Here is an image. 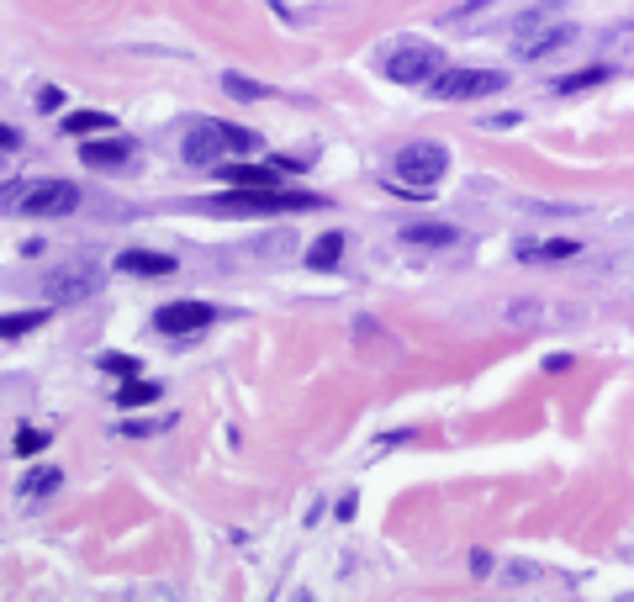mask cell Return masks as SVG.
<instances>
[{
  "label": "cell",
  "mask_w": 634,
  "mask_h": 602,
  "mask_svg": "<svg viewBox=\"0 0 634 602\" xmlns=\"http://www.w3.org/2000/svg\"><path fill=\"white\" fill-rule=\"evenodd\" d=\"M43 323H48V307H37V312H11L6 323H0V333H6V338H27L32 328H43Z\"/></svg>",
  "instance_id": "obj_19"
},
{
  "label": "cell",
  "mask_w": 634,
  "mask_h": 602,
  "mask_svg": "<svg viewBox=\"0 0 634 602\" xmlns=\"http://www.w3.org/2000/svg\"><path fill=\"white\" fill-rule=\"evenodd\" d=\"M545 370H550V375H555V370H571V354H550Z\"/></svg>",
  "instance_id": "obj_26"
},
{
  "label": "cell",
  "mask_w": 634,
  "mask_h": 602,
  "mask_svg": "<svg viewBox=\"0 0 634 602\" xmlns=\"http://www.w3.org/2000/svg\"><path fill=\"white\" fill-rule=\"evenodd\" d=\"M212 212H312L323 196L312 191H281V185H233V196L207 201Z\"/></svg>",
  "instance_id": "obj_3"
},
{
  "label": "cell",
  "mask_w": 634,
  "mask_h": 602,
  "mask_svg": "<svg viewBox=\"0 0 634 602\" xmlns=\"http://www.w3.org/2000/svg\"><path fill=\"white\" fill-rule=\"evenodd\" d=\"M249 148H259V138L249 133V127H233V122H217V117H196V127L180 143V154H185V164H196V169H217L228 154H249Z\"/></svg>",
  "instance_id": "obj_1"
},
{
  "label": "cell",
  "mask_w": 634,
  "mask_h": 602,
  "mask_svg": "<svg viewBox=\"0 0 634 602\" xmlns=\"http://www.w3.org/2000/svg\"><path fill=\"white\" fill-rule=\"evenodd\" d=\"M576 254H582V243H576V238H550L545 249H539V259H576Z\"/></svg>",
  "instance_id": "obj_21"
},
{
  "label": "cell",
  "mask_w": 634,
  "mask_h": 602,
  "mask_svg": "<svg viewBox=\"0 0 634 602\" xmlns=\"http://www.w3.org/2000/svg\"><path fill=\"white\" fill-rule=\"evenodd\" d=\"M550 16H555V6H534V11H524V16H518V37H524V32H534V27H550Z\"/></svg>",
  "instance_id": "obj_22"
},
{
  "label": "cell",
  "mask_w": 634,
  "mask_h": 602,
  "mask_svg": "<svg viewBox=\"0 0 634 602\" xmlns=\"http://www.w3.org/2000/svg\"><path fill=\"white\" fill-rule=\"evenodd\" d=\"M64 96H59V90H37V106H43V111H53V106H59Z\"/></svg>",
  "instance_id": "obj_25"
},
{
  "label": "cell",
  "mask_w": 634,
  "mask_h": 602,
  "mask_svg": "<svg viewBox=\"0 0 634 602\" xmlns=\"http://www.w3.org/2000/svg\"><path fill=\"white\" fill-rule=\"evenodd\" d=\"M502 85H508L502 69H444L439 80L428 85V96L434 101H481V96H497Z\"/></svg>",
  "instance_id": "obj_5"
},
{
  "label": "cell",
  "mask_w": 634,
  "mask_h": 602,
  "mask_svg": "<svg viewBox=\"0 0 634 602\" xmlns=\"http://www.w3.org/2000/svg\"><path fill=\"white\" fill-rule=\"evenodd\" d=\"M571 37H576V32H571L566 22H550V27H534V37L524 32L513 48H518V59H545V53H561Z\"/></svg>",
  "instance_id": "obj_9"
},
{
  "label": "cell",
  "mask_w": 634,
  "mask_h": 602,
  "mask_svg": "<svg viewBox=\"0 0 634 602\" xmlns=\"http://www.w3.org/2000/svg\"><path fill=\"white\" fill-rule=\"evenodd\" d=\"M603 80H608V69L592 64V69H576V74H566V80H555V90H561V96H576V90H592V85H603Z\"/></svg>",
  "instance_id": "obj_18"
},
{
  "label": "cell",
  "mask_w": 634,
  "mask_h": 602,
  "mask_svg": "<svg viewBox=\"0 0 634 602\" xmlns=\"http://www.w3.org/2000/svg\"><path fill=\"white\" fill-rule=\"evenodd\" d=\"M212 323H217V312L207 307V301H170V307L154 312V328L159 333H175V338L201 333V328H212Z\"/></svg>",
  "instance_id": "obj_7"
},
{
  "label": "cell",
  "mask_w": 634,
  "mask_h": 602,
  "mask_svg": "<svg viewBox=\"0 0 634 602\" xmlns=\"http://www.w3.org/2000/svg\"><path fill=\"white\" fill-rule=\"evenodd\" d=\"M444 74V48L434 43H402L386 53V80L397 85H434Z\"/></svg>",
  "instance_id": "obj_4"
},
{
  "label": "cell",
  "mask_w": 634,
  "mask_h": 602,
  "mask_svg": "<svg viewBox=\"0 0 634 602\" xmlns=\"http://www.w3.org/2000/svg\"><path fill=\"white\" fill-rule=\"evenodd\" d=\"M59 127L69 138H90V133H101V127H111V117H106V111H64Z\"/></svg>",
  "instance_id": "obj_16"
},
{
  "label": "cell",
  "mask_w": 634,
  "mask_h": 602,
  "mask_svg": "<svg viewBox=\"0 0 634 602\" xmlns=\"http://www.w3.org/2000/svg\"><path fill=\"white\" fill-rule=\"evenodd\" d=\"M74 206H80V185L69 180H27L16 196V212L27 217H69Z\"/></svg>",
  "instance_id": "obj_6"
},
{
  "label": "cell",
  "mask_w": 634,
  "mask_h": 602,
  "mask_svg": "<svg viewBox=\"0 0 634 602\" xmlns=\"http://www.w3.org/2000/svg\"><path fill=\"white\" fill-rule=\"evenodd\" d=\"M59 486H64V470L53 465V460H37L27 476H22V486H16V497H22V502H48Z\"/></svg>",
  "instance_id": "obj_10"
},
{
  "label": "cell",
  "mask_w": 634,
  "mask_h": 602,
  "mask_svg": "<svg viewBox=\"0 0 634 602\" xmlns=\"http://www.w3.org/2000/svg\"><path fill=\"white\" fill-rule=\"evenodd\" d=\"M43 444H48V434H43V428H22V434H16V455H43Z\"/></svg>",
  "instance_id": "obj_20"
},
{
  "label": "cell",
  "mask_w": 634,
  "mask_h": 602,
  "mask_svg": "<svg viewBox=\"0 0 634 602\" xmlns=\"http://www.w3.org/2000/svg\"><path fill=\"white\" fill-rule=\"evenodd\" d=\"M159 402V381H122L117 386V407L133 412V407H154Z\"/></svg>",
  "instance_id": "obj_15"
},
{
  "label": "cell",
  "mask_w": 634,
  "mask_h": 602,
  "mask_svg": "<svg viewBox=\"0 0 634 602\" xmlns=\"http://www.w3.org/2000/svg\"><path fill=\"white\" fill-rule=\"evenodd\" d=\"M117 270H122V275H170L175 259H170V254H154V249H127V254L117 259Z\"/></svg>",
  "instance_id": "obj_12"
},
{
  "label": "cell",
  "mask_w": 634,
  "mask_h": 602,
  "mask_svg": "<svg viewBox=\"0 0 634 602\" xmlns=\"http://www.w3.org/2000/svg\"><path fill=\"white\" fill-rule=\"evenodd\" d=\"M127 154H133V148L117 143V138H106V143H85V148H80V159H85L90 169H117V164H127Z\"/></svg>",
  "instance_id": "obj_13"
},
{
  "label": "cell",
  "mask_w": 634,
  "mask_h": 602,
  "mask_svg": "<svg viewBox=\"0 0 634 602\" xmlns=\"http://www.w3.org/2000/svg\"><path fill=\"white\" fill-rule=\"evenodd\" d=\"M492 0H460V6H450V16L444 22H465V16H476V11H487Z\"/></svg>",
  "instance_id": "obj_24"
},
{
  "label": "cell",
  "mask_w": 634,
  "mask_h": 602,
  "mask_svg": "<svg viewBox=\"0 0 634 602\" xmlns=\"http://www.w3.org/2000/svg\"><path fill=\"white\" fill-rule=\"evenodd\" d=\"M101 370L106 375H138V360L133 354H101Z\"/></svg>",
  "instance_id": "obj_23"
},
{
  "label": "cell",
  "mask_w": 634,
  "mask_h": 602,
  "mask_svg": "<svg viewBox=\"0 0 634 602\" xmlns=\"http://www.w3.org/2000/svg\"><path fill=\"white\" fill-rule=\"evenodd\" d=\"M222 90H228L233 101H265L270 96V85H259V80H249V74H222Z\"/></svg>",
  "instance_id": "obj_17"
},
{
  "label": "cell",
  "mask_w": 634,
  "mask_h": 602,
  "mask_svg": "<svg viewBox=\"0 0 634 602\" xmlns=\"http://www.w3.org/2000/svg\"><path fill=\"white\" fill-rule=\"evenodd\" d=\"M339 259H344V233H323L307 249V265L312 270H339Z\"/></svg>",
  "instance_id": "obj_14"
},
{
  "label": "cell",
  "mask_w": 634,
  "mask_h": 602,
  "mask_svg": "<svg viewBox=\"0 0 634 602\" xmlns=\"http://www.w3.org/2000/svg\"><path fill=\"white\" fill-rule=\"evenodd\" d=\"M444 169H450V148L444 143H407V148H397V159H391V185L397 191H407V196H428L434 185L444 180Z\"/></svg>",
  "instance_id": "obj_2"
},
{
  "label": "cell",
  "mask_w": 634,
  "mask_h": 602,
  "mask_svg": "<svg viewBox=\"0 0 634 602\" xmlns=\"http://www.w3.org/2000/svg\"><path fill=\"white\" fill-rule=\"evenodd\" d=\"M402 243L407 249H455L460 228L455 222H413V228H402Z\"/></svg>",
  "instance_id": "obj_11"
},
{
  "label": "cell",
  "mask_w": 634,
  "mask_h": 602,
  "mask_svg": "<svg viewBox=\"0 0 634 602\" xmlns=\"http://www.w3.org/2000/svg\"><path fill=\"white\" fill-rule=\"evenodd\" d=\"M96 270H90V265H69V270H53L48 275V301H53V307H64V301H85L90 291H96Z\"/></svg>",
  "instance_id": "obj_8"
}]
</instances>
